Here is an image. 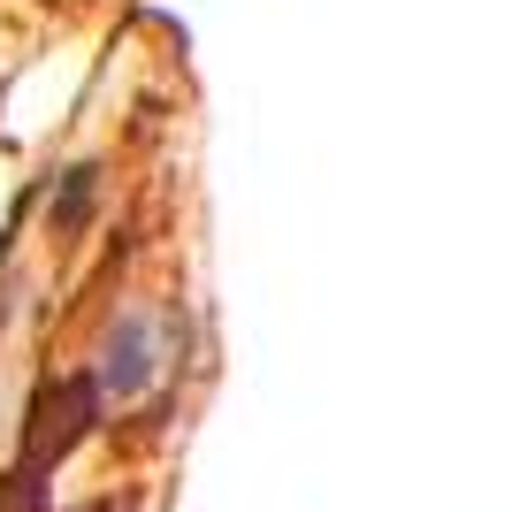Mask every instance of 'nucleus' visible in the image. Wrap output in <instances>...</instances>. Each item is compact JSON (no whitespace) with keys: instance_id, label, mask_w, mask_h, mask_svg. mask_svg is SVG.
Segmentation results:
<instances>
[]
</instances>
